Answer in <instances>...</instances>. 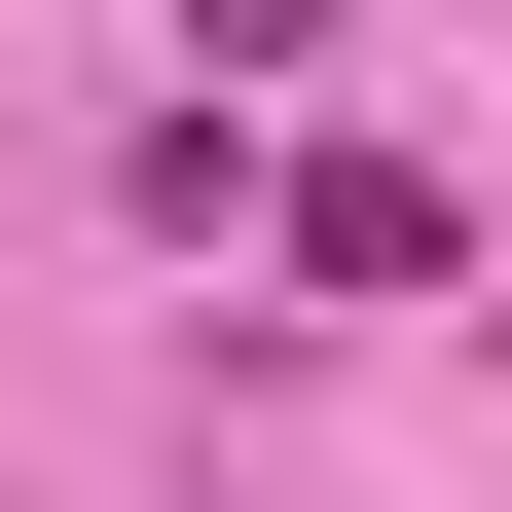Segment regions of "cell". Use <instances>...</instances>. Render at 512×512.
Here are the masks:
<instances>
[{
    "mask_svg": "<svg viewBox=\"0 0 512 512\" xmlns=\"http://www.w3.org/2000/svg\"><path fill=\"white\" fill-rule=\"evenodd\" d=\"M293 256H330V293H439L476 220H439V147H330V183H293Z\"/></svg>",
    "mask_w": 512,
    "mask_h": 512,
    "instance_id": "obj_1",
    "label": "cell"
},
{
    "mask_svg": "<svg viewBox=\"0 0 512 512\" xmlns=\"http://www.w3.org/2000/svg\"><path fill=\"white\" fill-rule=\"evenodd\" d=\"M220 37H293V0H220Z\"/></svg>",
    "mask_w": 512,
    "mask_h": 512,
    "instance_id": "obj_2",
    "label": "cell"
}]
</instances>
